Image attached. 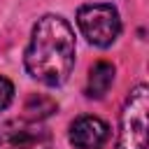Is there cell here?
<instances>
[{"label":"cell","instance_id":"277c9868","mask_svg":"<svg viewBox=\"0 0 149 149\" xmlns=\"http://www.w3.org/2000/svg\"><path fill=\"white\" fill-rule=\"evenodd\" d=\"M0 149H51V133L40 121L9 119L0 123Z\"/></svg>","mask_w":149,"mask_h":149},{"label":"cell","instance_id":"8992f818","mask_svg":"<svg viewBox=\"0 0 149 149\" xmlns=\"http://www.w3.org/2000/svg\"><path fill=\"white\" fill-rule=\"evenodd\" d=\"M114 65L109 61H98L91 70H88V79H86V95L88 98H105V93L112 88L114 84Z\"/></svg>","mask_w":149,"mask_h":149},{"label":"cell","instance_id":"5b68a950","mask_svg":"<svg viewBox=\"0 0 149 149\" xmlns=\"http://www.w3.org/2000/svg\"><path fill=\"white\" fill-rule=\"evenodd\" d=\"M109 140V126L91 114L77 116L70 123V142L77 149H102Z\"/></svg>","mask_w":149,"mask_h":149},{"label":"cell","instance_id":"52a82bcc","mask_svg":"<svg viewBox=\"0 0 149 149\" xmlns=\"http://www.w3.org/2000/svg\"><path fill=\"white\" fill-rule=\"evenodd\" d=\"M56 100L44 95V93H30L26 98V105H23V119L28 121H44L47 116H51L56 112Z\"/></svg>","mask_w":149,"mask_h":149},{"label":"cell","instance_id":"ba28073f","mask_svg":"<svg viewBox=\"0 0 149 149\" xmlns=\"http://www.w3.org/2000/svg\"><path fill=\"white\" fill-rule=\"evenodd\" d=\"M12 100H14V84L0 74V112L7 109L12 105Z\"/></svg>","mask_w":149,"mask_h":149},{"label":"cell","instance_id":"3957f363","mask_svg":"<svg viewBox=\"0 0 149 149\" xmlns=\"http://www.w3.org/2000/svg\"><path fill=\"white\" fill-rule=\"evenodd\" d=\"M77 26L93 47H102V49L114 44L116 37L121 35L119 12L114 5H107V2H93V5L79 7Z\"/></svg>","mask_w":149,"mask_h":149},{"label":"cell","instance_id":"7a4b0ae2","mask_svg":"<svg viewBox=\"0 0 149 149\" xmlns=\"http://www.w3.org/2000/svg\"><path fill=\"white\" fill-rule=\"evenodd\" d=\"M147 112H149V88L137 84L121 109L116 149H147Z\"/></svg>","mask_w":149,"mask_h":149},{"label":"cell","instance_id":"6da1fadb","mask_svg":"<svg viewBox=\"0 0 149 149\" xmlns=\"http://www.w3.org/2000/svg\"><path fill=\"white\" fill-rule=\"evenodd\" d=\"M74 33L58 14L37 19L26 47V70L44 86H61L74 68Z\"/></svg>","mask_w":149,"mask_h":149}]
</instances>
